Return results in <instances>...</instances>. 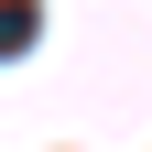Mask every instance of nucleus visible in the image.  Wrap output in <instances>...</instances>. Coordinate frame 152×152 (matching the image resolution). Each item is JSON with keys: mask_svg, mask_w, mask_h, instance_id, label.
<instances>
[{"mask_svg": "<svg viewBox=\"0 0 152 152\" xmlns=\"http://www.w3.org/2000/svg\"><path fill=\"white\" fill-rule=\"evenodd\" d=\"M33 33H44V11H33V0H0V54H22Z\"/></svg>", "mask_w": 152, "mask_h": 152, "instance_id": "f257e3e1", "label": "nucleus"}]
</instances>
